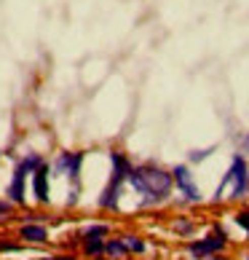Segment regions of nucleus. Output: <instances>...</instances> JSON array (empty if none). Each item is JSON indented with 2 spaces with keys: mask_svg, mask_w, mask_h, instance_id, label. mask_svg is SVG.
I'll list each match as a JSON object with an SVG mask.
<instances>
[{
  "mask_svg": "<svg viewBox=\"0 0 249 260\" xmlns=\"http://www.w3.org/2000/svg\"><path fill=\"white\" fill-rule=\"evenodd\" d=\"M11 215V204L8 201H0V217H8Z\"/></svg>",
  "mask_w": 249,
  "mask_h": 260,
  "instance_id": "2eb2a0df",
  "label": "nucleus"
},
{
  "mask_svg": "<svg viewBox=\"0 0 249 260\" xmlns=\"http://www.w3.org/2000/svg\"><path fill=\"white\" fill-rule=\"evenodd\" d=\"M246 260H249V257H246Z\"/></svg>",
  "mask_w": 249,
  "mask_h": 260,
  "instance_id": "a211bd4d",
  "label": "nucleus"
},
{
  "mask_svg": "<svg viewBox=\"0 0 249 260\" xmlns=\"http://www.w3.org/2000/svg\"><path fill=\"white\" fill-rule=\"evenodd\" d=\"M223 244H225V234H223V231H217L215 236H206L204 242H193V244H190V255L206 257L209 252H217V249H223Z\"/></svg>",
  "mask_w": 249,
  "mask_h": 260,
  "instance_id": "6e6552de",
  "label": "nucleus"
},
{
  "mask_svg": "<svg viewBox=\"0 0 249 260\" xmlns=\"http://www.w3.org/2000/svg\"><path fill=\"white\" fill-rule=\"evenodd\" d=\"M206 153H209V150H196L190 158H193V161H201V158H206Z\"/></svg>",
  "mask_w": 249,
  "mask_h": 260,
  "instance_id": "dca6fc26",
  "label": "nucleus"
},
{
  "mask_svg": "<svg viewBox=\"0 0 249 260\" xmlns=\"http://www.w3.org/2000/svg\"><path fill=\"white\" fill-rule=\"evenodd\" d=\"M129 182L134 185V190H139L142 196H148L153 201H161V199L169 196L171 182L174 180H171L169 172L158 169V167H137V169H131Z\"/></svg>",
  "mask_w": 249,
  "mask_h": 260,
  "instance_id": "f257e3e1",
  "label": "nucleus"
},
{
  "mask_svg": "<svg viewBox=\"0 0 249 260\" xmlns=\"http://www.w3.org/2000/svg\"><path fill=\"white\" fill-rule=\"evenodd\" d=\"M236 223H238V225H241V228L246 231V234H249V209L238 212V215H236Z\"/></svg>",
  "mask_w": 249,
  "mask_h": 260,
  "instance_id": "ddd939ff",
  "label": "nucleus"
},
{
  "mask_svg": "<svg viewBox=\"0 0 249 260\" xmlns=\"http://www.w3.org/2000/svg\"><path fill=\"white\" fill-rule=\"evenodd\" d=\"M171 180L180 185V190L185 193V199H190V201H198V199H201V193H198L193 177H190L188 167H174V172H171Z\"/></svg>",
  "mask_w": 249,
  "mask_h": 260,
  "instance_id": "423d86ee",
  "label": "nucleus"
},
{
  "mask_svg": "<svg viewBox=\"0 0 249 260\" xmlns=\"http://www.w3.org/2000/svg\"><path fill=\"white\" fill-rule=\"evenodd\" d=\"M81 164H83V153H59L56 161H54V172L59 177L64 175V177H70L73 182H78Z\"/></svg>",
  "mask_w": 249,
  "mask_h": 260,
  "instance_id": "39448f33",
  "label": "nucleus"
},
{
  "mask_svg": "<svg viewBox=\"0 0 249 260\" xmlns=\"http://www.w3.org/2000/svg\"><path fill=\"white\" fill-rule=\"evenodd\" d=\"M131 164L121 156V153H113V177H110V185L102 190V199H99V207H108V209H116L118 207V193H121V185L129 180L131 175Z\"/></svg>",
  "mask_w": 249,
  "mask_h": 260,
  "instance_id": "f03ea898",
  "label": "nucleus"
},
{
  "mask_svg": "<svg viewBox=\"0 0 249 260\" xmlns=\"http://www.w3.org/2000/svg\"><path fill=\"white\" fill-rule=\"evenodd\" d=\"M121 242L126 244V249H129V252H145V242H139L137 236H123Z\"/></svg>",
  "mask_w": 249,
  "mask_h": 260,
  "instance_id": "9b49d317",
  "label": "nucleus"
},
{
  "mask_svg": "<svg viewBox=\"0 0 249 260\" xmlns=\"http://www.w3.org/2000/svg\"><path fill=\"white\" fill-rule=\"evenodd\" d=\"M246 185H249V169H246V161L241 156H236L228 175L223 180V185L217 188V199L225 193V188H231V199H241L246 193Z\"/></svg>",
  "mask_w": 249,
  "mask_h": 260,
  "instance_id": "20e7f679",
  "label": "nucleus"
},
{
  "mask_svg": "<svg viewBox=\"0 0 249 260\" xmlns=\"http://www.w3.org/2000/svg\"><path fill=\"white\" fill-rule=\"evenodd\" d=\"M104 252H110V255H126L129 249H126V244H123L121 239H113V242L104 244Z\"/></svg>",
  "mask_w": 249,
  "mask_h": 260,
  "instance_id": "f8f14e48",
  "label": "nucleus"
},
{
  "mask_svg": "<svg viewBox=\"0 0 249 260\" xmlns=\"http://www.w3.org/2000/svg\"><path fill=\"white\" fill-rule=\"evenodd\" d=\"M102 260H104V257H102Z\"/></svg>",
  "mask_w": 249,
  "mask_h": 260,
  "instance_id": "f3484780",
  "label": "nucleus"
},
{
  "mask_svg": "<svg viewBox=\"0 0 249 260\" xmlns=\"http://www.w3.org/2000/svg\"><path fill=\"white\" fill-rule=\"evenodd\" d=\"M102 249H104V242H86V252L89 255H97Z\"/></svg>",
  "mask_w": 249,
  "mask_h": 260,
  "instance_id": "4468645a",
  "label": "nucleus"
},
{
  "mask_svg": "<svg viewBox=\"0 0 249 260\" xmlns=\"http://www.w3.org/2000/svg\"><path fill=\"white\" fill-rule=\"evenodd\" d=\"M41 167V156H24L22 161L16 164L14 169V177H11V185H8V199L14 204H24V185H27V177Z\"/></svg>",
  "mask_w": 249,
  "mask_h": 260,
  "instance_id": "7ed1b4c3",
  "label": "nucleus"
},
{
  "mask_svg": "<svg viewBox=\"0 0 249 260\" xmlns=\"http://www.w3.org/2000/svg\"><path fill=\"white\" fill-rule=\"evenodd\" d=\"M19 236L27 239V242H32V244H38V242H46V239H49V231H46L43 225H22Z\"/></svg>",
  "mask_w": 249,
  "mask_h": 260,
  "instance_id": "1a4fd4ad",
  "label": "nucleus"
},
{
  "mask_svg": "<svg viewBox=\"0 0 249 260\" xmlns=\"http://www.w3.org/2000/svg\"><path fill=\"white\" fill-rule=\"evenodd\" d=\"M32 190H35V199L41 201V204H49V167L41 161V167H38L35 172H32Z\"/></svg>",
  "mask_w": 249,
  "mask_h": 260,
  "instance_id": "0eeeda50",
  "label": "nucleus"
},
{
  "mask_svg": "<svg viewBox=\"0 0 249 260\" xmlns=\"http://www.w3.org/2000/svg\"><path fill=\"white\" fill-rule=\"evenodd\" d=\"M108 236V225H89L83 228V242H104Z\"/></svg>",
  "mask_w": 249,
  "mask_h": 260,
  "instance_id": "9d476101",
  "label": "nucleus"
}]
</instances>
